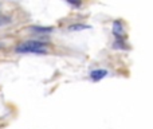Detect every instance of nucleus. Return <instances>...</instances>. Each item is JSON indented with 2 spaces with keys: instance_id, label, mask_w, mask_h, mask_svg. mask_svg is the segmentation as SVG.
<instances>
[{
  "instance_id": "obj_1",
  "label": "nucleus",
  "mask_w": 153,
  "mask_h": 129,
  "mask_svg": "<svg viewBox=\"0 0 153 129\" xmlns=\"http://www.w3.org/2000/svg\"><path fill=\"white\" fill-rule=\"evenodd\" d=\"M16 53L19 54H47L46 50V43L38 42V40H28V42H23L16 47Z\"/></svg>"
},
{
  "instance_id": "obj_2",
  "label": "nucleus",
  "mask_w": 153,
  "mask_h": 129,
  "mask_svg": "<svg viewBox=\"0 0 153 129\" xmlns=\"http://www.w3.org/2000/svg\"><path fill=\"white\" fill-rule=\"evenodd\" d=\"M108 75V71L103 70V69H98V70H93L91 73H90V78L93 79V81H100V79L105 78V77Z\"/></svg>"
},
{
  "instance_id": "obj_3",
  "label": "nucleus",
  "mask_w": 153,
  "mask_h": 129,
  "mask_svg": "<svg viewBox=\"0 0 153 129\" xmlns=\"http://www.w3.org/2000/svg\"><path fill=\"white\" fill-rule=\"evenodd\" d=\"M113 34L116 35L117 38L124 37L125 30H124V26H122V23H121L120 20H116V22L113 23Z\"/></svg>"
},
{
  "instance_id": "obj_4",
  "label": "nucleus",
  "mask_w": 153,
  "mask_h": 129,
  "mask_svg": "<svg viewBox=\"0 0 153 129\" xmlns=\"http://www.w3.org/2000/svg\"><path fill=\"white\" fill-rule=\"evenodd\" d=\"M30 31L35 32V34H50L54 31L53 27H42V26H31Z\"/></svg>"
},
{
  "instance_id": "obj_5",
  "label": "nucleus",
  "mask_w": 153,
  "mask_h": 129,
  "mask_svg": "<svg viewBox=\"0 0 153 129\" xmlns=\"http://www.w3.org/2000/svg\"><path fill=\"white\" fill-rule=\"evenodd\" d=\"M90 28V26H86V24H73V26L69 27V31H81V30H87Z\"/></svg>"
},
{
  "instance_id": "obj_6",
  "label": "nucleus",
  "mask_w": 153,
  "mask_h": 129,
  "mask_svg": "<svg viewBox=\"0 0 153 129\" xmlns=\"http://www.w3.org/2000/svg\"><path fill=\"white\" fill-rule=\"evenodd\" d=\"M67 3H70L71 5H74V7H78V5H81V0H66Z\"/></svg>"
}]
</instances>
